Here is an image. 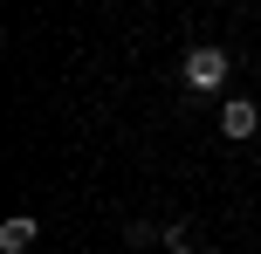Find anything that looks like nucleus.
<instances>
[{"instance_id":"2","label":"nucleus","mask_w":261,"mask_h":254,"mask_svg":"<svg viewBox=\"0 0 261 254\" xmlns=\"http://www.w3.org/2000/svg\"><path fill=\"white\" fill-rule=\"evenodd\" d=\"M220 131H227V137H254V131H261V103H248V96H234V103L220 110Z\"/></svg>"},{"instance_id":"4","label":"nucleus","mask_w":261,"mask_h":254,"mask_svg":"<svg viewBox=\"0 0 261 254\" xmlns=\"http://www.w3.org/2000/svg\"><path fill=\"white\" fill-rule=\"evenodd\" d=\"M165 247H172V254H199V247H193V234H186L179 220H165Z\"/></svg>"},{"instance_id":"3","label":"nucleus","mask_w":261,"mask_h":254,"mask_svg":"<svg viewBox=\"0 0 261 254\" xmlns=\"http://www.w3.org/2000/svg\"><path fill=\"white\" fill-rule=\"evenodd\" d=\"M35 234H41L35 213H14L7 227H0V254H28V247H35Z\"/></svg>"},{"instance_id":"1","label":"nucleus","mask_w":261,"mask_h":254,"mask_svg":"<svg viewBox=\"0 0 261 254\" xmlns=\"http://www.w3.org/2000/svg\"><path fill=\"white\" fill-rule=\"evenodd\" d=\"M179 76H186V90H220V82H227V55L220 48H186Z\"/></svg>"}]
</instances>
